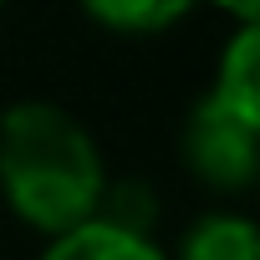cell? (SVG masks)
I'll list each match as a JSON object with an SVG mask.
<instances>
[{"label":"cell","mask_w":260,"mask_h":260,"mask_svg":"<svg viewBox=\"0 0 260 260\" xmlns=\"http://www.w3.org/2000/svg\"><path fill=\"white\" fill-rule=\"evenodd\" d=\"M97 214H102V219H112V224H127V230L153 235L158 204H153V189H148V184H107V189H102Z\"/></svg>","instance_id":"obj_7"},{"label":"cell","mask_w":260,"mask_h":260,"mask_svg":"<svg viewBox=\"0 0 260 260\" xmlns=\"http://www.w3.org/2000/svg\"><path fill=\"white\" fill-rule=\"evenodd\" d=\"M0 6H6V0H0Z\"/></svg>","instance_id":"obj_9"},{"label":"cell","mask_w":260,"mask_h":260,"mask_svg":"<svg viewBox=\"0 0 260 260\" xmlns=\"http://www.w3.org/2000/svg\"><path fill=\"white\" fill-rule=\"evenodd\" d=\"M77 6L112 36H158L194 11V0H77Z\"/></svg>","instance_id":"obj_6"},{"label":"cell","mask_w":260,"mask_h":260,"mask_svg":"<svg viewBox=\"0 0 260 260\" xmlns=\"http://www.w3.org/2000/svg\"><path fill=\"white\" fill-rule=\"evenodd\" d=\"M36 260H169L164 245L143 230H127V224H112L102 214L61 230L46 240V250Z\"/></svg>","instance_id":"obj_3"},{"label":"cell","mask_w":260,"mask_h":260,"mask_svg":"<svg viewBox=\"0 0 260 260\" xmlns=\"http://www.w3.org/2000/svg\"><path fill=\"white\" fill-rule=\"evenodd\" d=\"M102 189V148L67 107L26 97L0 112V199L26 230L51 240L92 219Z\"/></svg>","instance_id":"obj_1"},{"label":"cell","mask_w":260,"mask_h":260,"mask_svg":"<svg viewBox=\"0 0 260 260\" xmlns=\"http://www.w3.org/2000/svg\"><path fill=\"white\" fill-rule=\"evenodd\" d=\"M209 92L219 102H230L235 112L260 117V21H240L235 26V36L219 51V67H214V87Z\"/></svg>","instance_id":"obj_4"},{"label":"cell","mask_w":260,"mask_h":260,"mask_svg":"<svg viewBox=\"0 0 260 260\" xmlns=\"http://www.w3.org/2000/svg\"><path fill=\"white\" fill-rule=\"evenodd\" d=\"M179 260H260V230L240 209H209L184 230Z\"/></svg>","instance_id":"obj_5"},{"label":"cell","mask_w":260,"mask_h":260,"mask_svg":"<svg viewBox=\"0 0 260 260\" xmlns=\"http://www.w3.org/2000/svg\"><path fill=\"white\" fill-rule=\"evenodd\" d=\"M209 6H219L230 21H260V0H209Z\"/></svg>","instance_id":"obj_8"},{"label":"cell","mask_w":260,"mask_h":260,"mask_svg":"<svg viewBox=\"0 0 260 260\" xmlns=\"http://www.w3.org/2000/svg\"><path fill=\"white\" fill-rule=\"evenodd\" d=\"M184 164L209 194H245L260 174V117L235 112L214 92H204L184 117Z\"/></svg>","instance_id":"obj_2"}]
</instances>
